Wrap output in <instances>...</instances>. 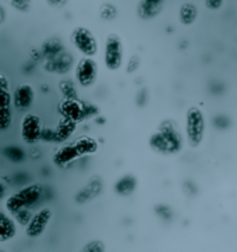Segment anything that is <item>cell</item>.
<instances>
[{
  "mask_svg": "<svg viewBox=\"0 0 237 252\" xmlns=\"http://www.w3.org/2000/svg\"><path fill=\"white\" fill-rule=\"evenodd\" d=\"M3 156L7 159L8 162L11 163H23L25 160V151L18 145H7V147L3 148Z\"/></svg>",
  "mask_w": 237,
  "mask_h": 252,
  "instance_id": "obj_14",
  "label": "cell"
},
{
  "mask_svg": "<svg viewBox=\"0 0 237 252\" xmlns=\"http://www.w3.org/2000/svg\"><path fill=\"white\" fill-rule=\"evenodd\" d=\"M6 192H7V186H6L4 183H1V181H0V201L4 198Z\"/></svg>",
  "mask_w": 237,
  "mask_h": 252,
  "instance_id": "obj_29",
  "label": "cell"
},
{
  "mask_svg": "<svg viewBox=\"0 0 237 252\" xmlns=\"http://www.w3.org/2000/svg\"><path fill=\"white\" fill-rule=\"evenodd\" d=\"M52 216H53V212L50 208H42L41 211L34 213L33 219L28 223V226L25 227V234L30 238L41 237L49 226Z\"/></svg>",
  "mask_w": 237,
  "mask_h": 252,
  "instance_id": "obj_7",
  "label": "cell"
},
{
  "mask_svg": "<svg viewBox=\"0 0 237 252\" xmlns=\"http://www.w3.org/2000/svg\"><path fill=\"white\" fill-rule=\"evenodd\" d=\"M62 113L65 114L68 119H77L78 116H81V107L78 103H75L71 99L65 100V103H62Z\"/></svg>",
  "mask_w": 237,
  "mask_h": 252,
  "instance_id": "obj_17",
  "label": "cell"
},
{
  "mask_svg": "<svg viewBox=\"0 0 237 252\" xmlns=\"http://www.w3.org/2000/svg\"><path fill=\"white\" fill-rule=\"evenodd\" d=\"M13 124V110L11 107L0 109V131H7Z\"/></svg>",
  "mask_w": 237,
  "mask_h": 252,
  "instance_id": "obj_19",
  "label": "cell"
},
{
  "mask_svg": "<svg viewBox=\"0 0 237 252\" xmlns=\"http://www.w3.org/2000/svg\"><path fill=\"white\" fill-rule=\"evenodd\" d=\"M197 16H198V10H197L196 4H193V3L181 4L179 10V20L181 24L191 25L196 21Z\"/></svg>",
  "mask_w": 237,
  "mask_h": 252,
  "instance_id": "obj_13",
  "label": "cell"
},
{
  "mask_svg": "<svg viewBox=\"0 0 237 252\" xmlns=\"http://www.w3.org/2000/svg\"><path fill=\"white\" fill-rule=\"evenodd\" d=\"M205 6L208 10H219L223 6V0H205Z\"/></svg>",
  "mask_w": 237,
  "mask_h": 252,
  "instance_id": "obj_26",
  "label": "cell"
},
{
  "mask_svg": "<svg viewBox=\"0 0 237 252\" xmlns=\"http://www.w3.org/2000/svg\"><path fill=\"white\" fill-rule=\"evenodd\" d=\"M186 132L187 141L191 148L201 145L205 134L204 113L198 107H190L186 114Z\"/></svg>",
  "mask_w": 237,
  "mask_h": 252,
  "instance_id": "obj_2",
  "label": "cell"
},
{
  "mask_svg": "<svg viewBox=\"0 0 237 252\" xmlns=\"http://www.w3.org/2000/svg\"><path fill=\"white\" fill-rule=\"evenodd\" d=\"M78 156H81L78 149L75 148L74 144H68V145H65L60 149H58L55 155H53V163L59 166V167H63L66 164L71 163L73 160H75Z\"/></svg>",
  "mask_w": 237,
  "mask_h": 252,
  "instance_id": "obj_11",
  "label": "cell"
},
{
  "mask_svg": "<svg viewBox=\"0 0 237 252\" xmlns=\"http://www.w3.org/2000/svg\"><path fill=\"white\" fill-rule=\"evenodd\" d=\"M31 1L33 0H10V4H11V7H14L18 11L25 13L31 7Z\"/></svg>",
  "mask_w": 237,
  "mask_h": 252,
  "instance_id": "obj_22",
  "label": "cell"
},
{
  "mask_svg": "<svg viewBox=\"0 0 237 252\" xmlns=\"http://www.w3.org/2000/svg\"><path fill=\"white\" fill-rule=\"evenodd\" d=\"M105 65L109 71H117L123 65L124 60V45L119 35L109 33L105 42V52H103Z\"/></svg>",
  "mask_w": 237,
  "mask_h": 252,
  "instance_id": "obj_3",
  "label": "cell"
},
{
  "mask_svg": "<svg viewBox=\"0 0 237 252\" xmlns=\"http://www.w3.org/2000/svg\"><path fill=\"white\" fill-rule=\"evenodd\" d=\"M4 206H6V211H7L10 215H14V213H17L20 209L25 208L24 203H23V201H21V198L18 196L17 192L16 194H11V195L8 196L7 199H6Z\"/></svg>",
  "mask_w": 237,
  "mask_h": 252,
  "instance_id": "obj_18",
  "label": "cell"
},
{
  "mask_svg": "<svg viewBox=\"0 0 237 252\" xmlns=\"http://www.w3.org/2000/svg\"><path fill=\"white\" fill-rule=\"evenodd\" d=\"M17 234V221L4 212H0V243L10 241Z\"/></svg>",
  "mask_w": 237,
  "mask_h": 252,
  "instance_id": "obj_12",
  "label": "cell"
},
{
  "mask_svg": "<svg viewBox=\"0 0 237 252\" xmlns=\"http://www.w3.org/2000/svg\"><path fill=\"white\" fill-rule=\"evenodd\" d=\"M35 100V90L30 84L18 85L13 94V105L17 110H30Z\"/></svg>",
  "mask_w": 237,
  "mask_h": 252,
  "instance_id": "obj_8",
  "label": "cell"
},
{
  "mask_svg": "<svg viewBox=\"0 0 237 252\" xmlns=\"http://www.w3.org/2000/svg\"><path fill=\"white\" fill-rule=\"evenodd\" d=\"M135 186H137V181H135L134 177H131V176H124V177H122V179L116 183L115 189L116 192L120 194V195H130L131 192L134 191Z\"/></svg>",
  "mask_w": 237,
  "mask_h": 252,
  "instance_id": "obj_15",
  "label": "cell"
},
{
  "mask_svg": "<svg viewBox=\"0 0 237 252\" xmlns=\"http://www.w3.org/2000/svg\"><path fill=\"white\" fill-rule=\"evenodd\" d=\"M13 216H14V219H16V221L20 224V226L27 227V226H28V223H30L31 219H33L34 213L30 211V208H23V209H20L17 213H14Z\"/></svg>",
  "mask_w": 237,
  "mask_h": 252,
  "instance_id": "obj_20",
  "label": "cell"
},
{
  "mask_svg": "<svg viewBox=\"0 0 237 252\" xmlns=\"http://www.w3.org/2000/svg\"><path fill=\"white\" fill-rule=\"evenodd\" d=\"M8 80L6 75H3V74L0 73V90H8Z\"/></svg>",
  "mask_w": 237,
  "mask_h": 252,
  "instance_id": "obj_28",
  "label": "cell"
},
{
  "mask_svg": "<svg viewBox=\"0 0 237 252\" xmlns=\"http://www.w3.org/2000/svg\"><path fill=\"white\" fill-rule=\"evenodd\" d=\"M165 0H139L137 13L142 20H152L161 14Z\"/></svg>",
  "mask_w": 237,
  "mask_h": 252,
  "instance_id": "obj_9",
  "label": "cell"
},
{
  "mask_svg": "<svg viewBox=\"0 0 237 252\" xmlns=\"http://www.w3.org/2000/svg\"><path fill=\"white\" fill-rule=\"evenodd\" d=\"M13 103V95L8 90H0V109L7 107Z\"/></svg>",
  "mask_w": 237,
  "mask_h": 252,
  "instance_id": "obj_23",
  "label": "cell"
},
{
  "mask_svg": "<svg viewBox=\"0 0 237 252\" xmlns=\"http://www.w3.org/2000/svg\"><path fill=\"white\" fill-rule=\"evenodd\" d=\"M17 194L21 198L25 208H30L39 202L42 198V187L39 184H27L20 191H17Z\"/></svg>",
  "mask_w": 237,
  "mask_h": 252,
  "instance_id": "obj_10",
  "label": "cell"
},
{
  "mask_svg": "<svg viewBox=\"0 0 237 252\" xmlns=\"http://www.w3.org/2000/svg\"><path fill=\"white\" fill-rule=\"evenodd\" d=\"M42 120L38 114L27 113L23 116L20 123V137L28 145H34L41 141Z\"/></svg>",
  "mask_w": 237,
  "mask_h": 252,
  "instance_id": "obj_5",
  "label": "cell"
},
{
  "mask_svg": "<svg viewBox=\"0 0 237 252\" xmlns=\"http://www.w3.org/2000/svg\"><path fill=\"white\" fill-rule=\"evenodd\" d=\"M46 3L52 7H63L67 4V0H46Z\"/></svg>",
  "mask_w": 237,
  "mask_h": 252,
  "instance_id": "obj_27",
  "label": "cell"
},
{
  "mask_svg": "<svg viewBox=\"0 0 237 252\" xmlns=\"http://www.w3.org/2000/svg\"><path fill=\"white\" fill-rule=\"evenodd\" d=\"M149 145L161 154H176L181 149V137L174 127L162 126V128L151 137Z\"/></svg>",
  "mask_w": 237,
  "mask_h": 252,
  "instance_id": "obj_1",
  "label": "cell"
},
{
  "mask_svg": "<svg viewBox=\"0 0 237 252\" xmlns=\"http://www.w3.org/2000/svg\"><path fill=\"white\" fill-rule=\"evenodd\" d=\"M98 78V64L92 57H84L75 65V80L82 88L92 87Z\"/></svg>",
  "mask_w": 237,
  "mask_h": 252,
  "instance_id": "obj_6",
  "label": "cell"
},
{
  "mask_svg": "<svg viewBox=\"0 0 237 252\" xmlns=\"http://www.w3.org/2000/svg\"><path fill=\"white\" fill-rule=\"evenodd\" d=\"M74 145L78 149V152H80L81 156L82 155L94 154L97 151V148H98V144L92 138H90V137H81V138H78L74 142Z\"/></svg>",
  "mask_w": 237,
  "mask_h": 252,
  "instance_id": "obj_16",
  "label": "cell"
},
{
  "mask_svg": "<svg viewBox=\"0 0 237 252\" xmlns=\"http://www.w3.org/2000/svg\"><path fill=\"white\" fill-rule=\"evenodd\" d=\"M117 14V10L113 4H110V3H105V4H102V7H101V17L103 18V20H107V21H110V20H113Z\"/></svg>",
  "mask_w": 237,
  "mask_h": 252,
  "instance_id": "obj_21",
  "label": "cell"
},
{
  "mask_svg": "<svg viewBox=\"0 0 237 252\" xmlns=\"http://www.w3.org/2000/svg\"><path fill=\"white\" fill-rule=\"evenodd\" d=\"M13 181L16 183L17 186H23L24 187V186L28 184V181H30V176L25 171H18L16 176L13 177Z\"/></svg>",
  "mask_w": 237,
  "mask_h": 252,
  "instance_id": "obj_25",
  "label": "cell"
},
{
  "mask_svg": "<svg viewBox=\"0 0 237 252\" xmlns=\"http://www.w3.org/2000/svg\"><path fill=\"white\" fill-rule=\"evenodd\" d=\"M82 251L87 252H102L105 251V245L102 244L101 241H91L90 244H87L84 247Z\"/></svg>",
  "mask_w": 237,
  "mask_h": 252,
  "instance_id": "obj_24",
  "label": "cell"
},
{
  "mask_svg": "<svg viewBox=\"0 0 237 252\" xmlns=\"http://www.w3.org/2000/svg\"><path fill=\"white\" fill-rule=\"evenodd\" d=\"M71 43L84 56L94 57L98 53V42L94 33L85 27H77L71 32Z\"/></svg>",
  "mask_w": 237,
  "mask_h": 252,
  "instance_id": "obj_4",
  "label": "cell"
}]
</instances>
